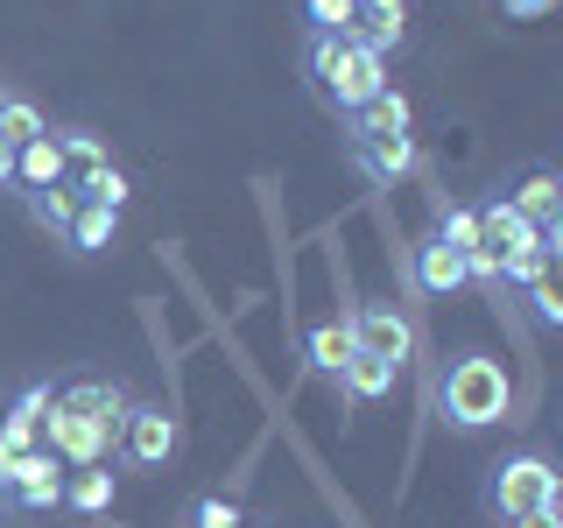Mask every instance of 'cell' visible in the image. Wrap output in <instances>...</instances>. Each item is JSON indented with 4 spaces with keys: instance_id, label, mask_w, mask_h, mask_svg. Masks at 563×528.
Masks as SVG:
<instances>
[{
    "instance_id": "obj_12",
    "label": "cell",
    "mask_w": 563,
    "mask_h": 528,
    "mask_svg": "<svg viewBox=\"0 0 563 528\" xmlns=\"http://www.w3.org/2000/svg\"><path fill=\"white\" fill-rule=\"evenodd\" d=\"M409 120H416V106H409V92H374L366 106H352V113L339 120V141H366V134H409Z\"/></svg>"
},
{
    "instance_id": "obj_9",
    "label": "cell",
    "mask_w": 563,
    "mask_h": 528,
    "mask_svg": "<svg viewBox=\"0 0 563 528\" xmlns=\"http://www.w3.org/2000/svg\"><path fill=\"white\" fill-rule=\"evenodd\" d=\"M352 50H374V57L395 64L401 50H409V8H387V0H360L352 8V22L339 29Z\"/></svg>"
},
{
    "instance_id": "obj_5",
    "label": "cell",
    "mask_w": 563,
    "mask_h": 528,
    "mask_svg": "<svg viewBox=\"0 0 563 528\" xmlns=\"http://www.w3.org/2000/svg\"><path fill=\"white\" fill-rule=\"evenodd\" d=\"M345 331H352L360 352H374V360H387V366H401L409 345H416V324H409V310H401L395 296H366V304H352Z\"/></svg>"
},
{
    "instance_id": "obj_28",
    "label": "cell",
    "mask_w": 563,
    "mask_h": 528,
    "mask_svg": "<svg viewBox=\"0 0 563 528\" xmlns=\"http://www.w3.org/2000/svg\"><path fill=\"white\" fill-rule=\"evenodd\" d=\"M507 528H563V507H536V515H521V521H507Z\"/></svg>"
},
{
    "instance_id": "obj_13",
    "label": "cell",
    "mask_w": 563,
    "mask_h": 528,
    "mask_svg": "<svg viewBox=\"0 0 563 528\" xmlns=\"http://www.w3.org/2000/svg\"><path fill=\"white\" fill-rule=\"evenodd\" d=\"M113 240H120V211H106V205H78V219L57 233V246L70 261H99V254H113Z\"/></svg>"
},
{
    "instance_id": "obj_14",
    "label": "cell",
    "mask_w": 563,
    "mask_h": 528,
    "mask_svg": "<svg viewBox=\"0 0 563 528\" xmlns=\"http://www.w3.org/2000/svg\"><path fill=\"white\" fill-rule=\"evenodd\" d=\"M507 205L521 211L536 233H550V226H563V190H556V169H528L521 190H507Z\"/></svg>"
},
{
    "instance_id": "obj_29",
    "label": "cell",
    "mask_w": 563,
    "mask_h": 528,
    "mask_svg": "<svg viewBox=\"0 0 563 528\" xmlns=\"http://www.w3.org/2000/svg\"><path fill=\"white\" fill-rule=\"evenodd\" d=\"M0 190H14V148H0Z\"/></svg>"
},
{
    "instance_id": "obj_23",
    "label": "cell",
    "mask_w": 563,
    "mask_h": 528,
    "mask_svg": "<svg viewBox=\"0 0 563 528\" xmlns=\"http://www.w3.org/2000/svg\"><path fill=\"white\" fill-rule=\"evenodd\" d=\"M437 240L457 246V254H472V246H479V211H472V205H444V211H437Z\"/></svg>"
},
{
    "instance_id": "obj_27",
    "label": "cell",
    "mask_w": 563,
    "mask_h": 528,
    "mask_svg": "<svg viewBox=\"0 0 563 528\" xmlns=\"http://www.w3.org/2000/svg\"><path fill=\"white\" fill-rule=\"evenodd\" d=\"M550 8H556V0H500V14H507V22H542Z\"/></svg>"
},
{
    "instance_id": "obj_6",
    "label": "cell",
    "mask_w": 563,
    "mask_h": 528,
    "mask_svg": "<svg viewBox=\"0 0 563 528\" xmlns=\"http://www.w3.org/2000/svg\"><path fill=\"white\" fill-rule=\"evenodd\" d=\"M176 451H184V422H176L163 402H134V409H128V430H120V465L155 472V465H169Z\"/></svg>"
},
{
    "instance_id": "obj_1",
    "label": "cell",
    "mask_w": 563,
    "mask_h": 528,
    "mask_svg": "<svg viewBox=\"0 0 563 528\" xmlns=\"http://www.w3.org/2000/svg\"><path fill=\"white\" fill-rule=\"evenodd\" d=\"M128 409L134 402H128L120 381H70V387H57V402H49V416H43V451L57 458V465H70V472L113 465Z\"/></svg>"
},
{
    "instance_id": "obj_10",
    "label": "cell",
    "mask_w": 563,
    "mask_h": 528,
    "mask_svg": "<svg viewBox=\"0 0 563 528\" xmlns=\"http://www.w3.org/2000/svg\"><path fill=\"white\" fill-rule=\"evenodd\" d=\"M345 155H352V169H360L366 184H380V190H395L401 176L422 163L416 134H366V141H345Z\"/></svg>"
},
{
    "instance_id": "obj_4",
    "label": "cell",
    "mask_w": 563,
    "mask_h": 528,
    "mask_svg": "<svg viewBox=\"0 0 563 528\" xmlns=\"http://www.w3.org/2000/svg\"><path fill=\"white\" fill-rule=\"evenodd\" d=\"M479 507H486L500 528L521 521V515H536V507H563V472H556V458L542 451V444H521V451L493 458L486 480H479Z\"/></svg>"
},
{
    "instance_id": "obj_21",
    "label": "cell",
    "mask_w": 563,
    "mask_h": 528,
    "mask_svg": "<svg viewBox=\"0 0 563 528\" xmlns=\"http://www.w3.org/2000/svg\"><path fill=\"white\" fill-rule=\"evenodd\" d=\"M64 507H78V515H106L113 507V465H85L64 480Z\"/></svg>"
},
{
    "instance_id": "obj_24",
    "label": "cell",
    "mask_w": 563,
    "mask_h": 528,
    "mask_svg": "<svg viewBox=\"0 0 563 528\" xmlns=\"http://www.w3.org/2000/svg\"><path fill=\"white\" fill-rule=\"evenodd\" d=\"M352 8H360V0H303V29L310 35H339L352 22Z\"/></svg>"
},
{
    "instance_id": "obj_17",
    "label": "cell",
    "mask_w": 563,
    "mask_h": 528,
    "mask_svg": "<svg viewBox=\"0 0 563 528\" xmlns=\"http://www.w3.org/2000/svg\"><path fill=\"white\" fill-rule=\"evenodd\" d=\"M22 205H29V219H35V226H43V233H49V240H57V233H64V226H70V219H78V205H85V198H78V184H70V176H57V184H43V190H29V198H22Z\"/></svg>"
},
{
    "instance_id": "obj_15",
    "label": "cell",
    "mask_w": 563,
    "mask_h": 528,
    "mask_svg": "<svg viewBox=\"0 0 563 528\" xmlns=\"http://www.w3.org/2000/svg\"><path fill=\"white\" fill-rule=\"evenodd\" d=\"M395 374H401V366H387V360H374V352H352V360L339 366V381H331V387H339L345 402H380L387 387H395Z\"/></svg>"
},
{
    "instance_id": "obj_7",
    "label": "cell",
    "mask_w": 563,
    "mask_h": 528,
    "mask_svg": "<svg viewBox=\"0 0 563 528\" xmlns=\"http://www.w3.org/2000/svg\"><path fill=\"white\" fill-rule=\"evenodd\" d=\"M64 501V465L35 444L22 465L0 480V515H49V507Z\"/></svg>"
},
{
    "instance_id": "obj_19",
    "label": "cell",
    "mask_w": 563,
    "mask_h": 528,
    "mask_svg": "<svg viewBox=\"0 0 563 528\" xmlns=\"http://www.w3.org/2000/svg\"><path fill=\"white\" fill-rule=\"evenodd\" d=\"M49 134H57L64 176H92V169H106V163H113V148H106V134H92V128H49Z\"/></svg>"
},
{
    "instance_id": "obj_18",
    "label": "cell",
    "mask_w": 563,
    "mask_h": 528,
    "mask_svg": "<svg viewBox=\"0 0 563 528\" xmlns=\"http://www.w3.org/2000/svg\"><path fill=\"white\" fill-rule=\"evenodd\" d=\"M35 134H49L43 106H35L29 92H0V148H29Z\"/></svg>"
},
{
    "instance_id": "obj_22",
    "label": "cell",
    "mask_w": 563,
    "mask_h": 528,
    "mask_svg": "<svg viewBox=\"0 0 563 528\" xmlns=\"http://www.w3.org/2000/svg\"><path fill=\"white\" fill-rule=\"evenodd\" d=\"M70 184H78L85 205H106V211H128V198H134V184H128V169H120V163H106L92 176H70Z\"/></svg>"
},
{
    "instance_id": "obj_20",
    "label": "cell",
    "mask_w": 563,
    "mask_h": 528,
    "mask_svg": "<svg viewBox=\"0 0 563 528\" xmlns=\"http://www.w3.org/2000/svg\"><path fill=\"white\" fill-rule=\"evenodd\" d=\"M303 352H310V374H317V381H339V366H345L360 345H352V331H345V317H339V324H317Z\"/></svg>"
},
{
    "instance_id": "obj_26",
    "label": "cell",
    "mask_w": 563,
    "mask_h": 528,
    "mask_svg": "<svg viewBox=\"0 0 563 528\" xmlns=\"http://www.w3.org/2000/svg\"><path fill=\"white\" fill-rule=\"evenodd\" d=\"M190 528H246V521H240V507L225 501V493H205V501L190 507Z\"/></svg>"
},
{
    "instance_id": "obj_3",
    "label": "cell",
    "mask_w": 563,
    "mask_h": 528,
    "mask_svg": "<svg viewBox=\"0 0 563 528\" xmlns=\"http://www.w3.org/2000/svg\"><path fill=\"white\" fill-rule=\"evenodd\" d=\"M507 409H515L507 366L493 360V352H451L444 374H437V416H444L457 437H479L493 422H507Z\"/></svg>"
},
{
    "instance_id": "obj_16",
    "label": "cell",
    "mask_w": 563,
    "mask_h": 528,
    "mask_svg": "<svg viewBox=\"0 0 563 528\" xmlns=\"http://www.w3.org/2000/svg\"><path fill=\"white\" fill-rule=\"evenodd\" d=\"M64 176V155H57V134H35L29 148H14V198H29V190L57 184Z\"/></svg>"
},
{
    "instance_id": "obj_30",
    "label": "cell",
    "mask_w": 563,
    "mask_h": 528,
    "mask_svg": "<svg viewBox=\"0 0 563 528\" xmlns=\"http://www.w3.org/2000/svg\"><path fill=\"white\" fill-rule=\"evenodd\" d=\"M387 8H409V0H387Z\"/></svg>"
},
{
    "instance_id": "obj_2",
    "label": "cell",
    "mask_w": 563,
    "mask_h": 528,
    "mask_svg": "<svg viewBox=\"0 0 563 528\" xmlns=\"http://www.w3.org/2000/svg\"><path fill=\"white\" fill-rule=\"evenodd\" d=\"M303 78H310V99L324 106L331 120H345L352 106H366L374 92L395 85V64L374 57V50H352L345 35H310L303 43Z\"/></svg>"
},
{
    "instance_id": "obj_8",
    "label": "cell",
    "mask_w": 563,
    "mask_h": 528,
    "mask_svg": "<svg viewBox=\"0 0 563 528\" xmlns=\"http://www.w3.org/2000/svg\"><path fill=\"white\" fill-rule=\"evenodd\" d=\"M49 402H57V381H29L22 395H14V409L0 416V480H8L22 458L43 444V416H49Z\"/></svg>"
},
{
    "instance_id": "obj_25",
    "label": "cell",
    "mask_w": 563,
    "mask_h": 528,
    "mask_svg": "<svg viewBox=\"0 0 563 528\" xmlns=\"http://www.w3.org/2000/svg\"><path fill=\"white\" fill-rule=\"evenodd\" d=\"M528 289V317L536 324H563V296H556V275H536V282H521Z\"/></svg>"
},
{
    "instance_id": "obj_11",
    "label": "cell",
    "mask_w": 563,
    "mask_h": 528,
    "mask_svg": "<svg viewBox=\"0 0 563 528\" xmlns=\"http://www.w3.org/2000/svg\"><path fill=\"white\" fill-rule=\"evenodd\" d=\"M409 282H416V289L422 296H451V289H465V254H457V246H444V240H416L409 246Z\"/></svg>"
}]
</instances>
